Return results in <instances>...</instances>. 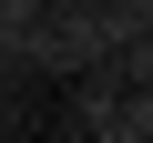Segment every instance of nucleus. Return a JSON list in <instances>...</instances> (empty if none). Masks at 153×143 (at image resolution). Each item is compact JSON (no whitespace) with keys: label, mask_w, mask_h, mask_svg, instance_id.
Instances as JSON below:
<instances>
[{"label":"nucleus","mask_w":153,"mask_h":143,"mask_svg":"<svg viewBox=\"0 0 153 143\" xmlns=\"http://www.w3.org/2000/svg\"><path fill=\"white\" fill-rule=\"evenodd\" d=\"M0 123H10V72H0Z\"/></svg>","instance_id":"5"},{"label":"nucleus","mask_w":153,"mask_h":143,"mask_svg":"<svg viewBox=\"0 0 153 143\" xmlns=\"http://www.w3.org/2000/svg\"><path fill=\"white\" fill-rule=\"evenodd\" d=\"M41 10H51V0H0V72H10V82L31 72V31H41Z\"/></svg>","instance_id":"2"},{"label":"nucleus","mask_w":153,"mask_h":143,"mask_svg":"<svg viewBox=\"0 0 153 143\" xmlns=\"http://www.w3.org/2000/svg\"><path fill=\"white\" fill-rule=\"evenodd\" d=\"M112 72H123V82H143V92H153V31H143V41H112Z\"/></svg>","instance_id":"4"},{"label":"nucleus","mask_w":153,"mask_h":143,"mask_svg":"<svg viewBox=\"0 0 153 143\" xmlns=\"http://www.w3.org/2000/svg\"><path fill=\"white\" fill-rule=\"evenodd\" d=\"M112 102H123V72H112V61H92V72H71V123H82V133H92V123H102Z\"/></svg>","instance_id":"3"},{"label":"nucleus","mask_w":153,"mask_h":143,"mask_svg":"<svg viewBox=\"0 0 153 143\" xmlns=\"http://www.w3.org/2000/svg\"><path fill=\"white\" fill-rule=\"evenodd\" d=\"M92 61H112V41H102V21H92V0H51L41 31H31V72L71 82V72H92Z\"/></svg>","instance_id":"1"}]
</instances>
